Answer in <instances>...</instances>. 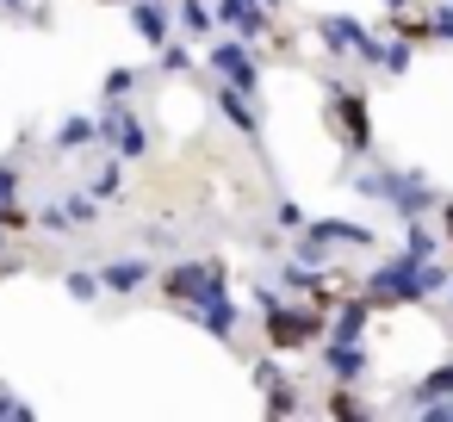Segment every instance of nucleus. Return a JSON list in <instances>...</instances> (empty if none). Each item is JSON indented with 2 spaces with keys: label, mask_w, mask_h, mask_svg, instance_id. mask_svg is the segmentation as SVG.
<instances>
[{
  "label": "nucleus",
  "mask_w": 453,
  "mask_h": 422,
  "mask_svg": "<svg viewBox=\"0 0 453 422\" xmlns=\"http://www.w3.org/2000/svg\"><path fill=\"white\" fill-rule=\"evenodd\" d=\"M447 286V273L434 267V261H422V255H397V261H385L372 280H366V298L372 304H416V298H428V292H441Z\"/></svg>",
  "instance_id": "obj_1"
},
{
  "label": "nucleus",
  "mask_w": 453,
  "mask_h": 422,
  "mask_svg": "<svg viewBox=\"0 0 453 422\" xmlns=\"http://www.w3.org/2000/svg\"><path fill=\"white\" fill-rule=\"evenodd\" d=\"M162 292H168L174 304L199 311L205 298H218V292H224V267H218V261H180V267H168V273H162Z\"/></svg>",
  "instance_id": "obj_2"
},
{
  "label": "nucleus",
  "mask_w": 453,
  "mask_h": 422,
  "mask_svg": "<svg viewBox=\"0 0 453 422\" xmlns=\"http://www.w3.org/2000/svg\"><path fill=\"white\" fill-rule=\"evenodd\" d=\"M372 230L366 224H348V218H317L304 224V242H298V261H323L329 249H366Z\"/></svg>",
  "instance_id": "obj_3"
},
{
  "label": "nucleus",
  "mask_w": 453,
  "mask_h": 422,
  "mask_svg": "<svg viewBox=\"0 0 453 422\" xmlns=\"http://www.w3.org/2000/svg\"><path fill=\"white\" fill-rule=\"evenodd\" d=\"M317 32H323V44H329V50H354V57H366V63H385V44H379L360 19H348V13H329Z\"/></svg>",
  "instance_id": "obj_4"
},
{
  "label": "nucleus",
  "mask_w": 453,
  "mask_h": 422,
  "mask_svg": "<svg viewBox=\"0 0 453 422\" xmlns=\"http://www.w3.org/2000/svg\"><path fill=\"white\" fill-rule=\"evenodd\" d=\"M317 335H323V317L317 311H286V304L267 311V341L273 348H311Z\"/></svg>",
  "instance_id": "obj_5"
},
{
  "label": "nucleus",
  "mask_w": 453,
  "mask_h": 422,
  "mask_svg": "<svg viewBox=\"0 0 453 422\" xmlns=\"http://www.w3.org/2000/svg\"><path fill=\"white\" fill-rule=\"evenodd\" d=\"M360 193L391 199L403 218H416V211H428V205H434V193H428V187H416V180H403V174H366V180H360Z\"/></svg>",
  "instance_id": "obj_6"
},
{
  "label": "nucleus",
  "mask_w": 453,
  "mask_h": 422,
  "mask_svg": "<svg viewBox=\"0 0 453 422\" xmlns=\"http://www.w3.org/2000/svg\"><path fill=\"white\" fill-rule=\"evenodd\" d=\"M211 69H218L230 88H242V94L261 88V69H255V57H249L242 44H211Z\"/></svg>",
  "instance_id": "obj_7"
},
{
  "label": "nucleus",
  "mask_w": 453,
  "mask_h": 422,
  "mask_svg": "<svg viewBox=\"0 0 453 422\" xmlns=\"http://www.w3.org/2000/svg\"><path fill=\"white\" fill-rule=\"evenodd\" d=\"M100 137L119 150V162H131V156H143V150H150V137H143V119H137V112H125V106H119L106 125H100Z\"/></svg>",
  "instance_id": "obj_8"
},
{
  "label": "nucleus",
  "mask_w": 453,
  "mask_h": 422,
  "mask_svg": "<svg viewBox=\"0 0 453 422\" xmlns=\"http://www.w3.org/2000/svg\"><path fill=\"white\" fill-rule=\"evenodd\" d=\"M218 19L236 26L242 38H267V7L261 0H218Z\"/></svg>",
  "instance_id": "obj_9"
},
{
  "label": "nucleus",
  "mask_w": 453,
  "mask_h": 422,
  "mask_svg": "<svg viewBox=\"0 0 453 422\" xmlns=\"http://www.w3.org/2000/svg\"><path fill=\"white\" fill-rule=\"evenodd\" d=\"M335 119H342V131H348V143L354 150H366L372 143V125H366V106L348 94V88H335Z\"/></svg>",
  "instance_id": "obj_10"
},
{
  "label": "nucleus",
  "mask_w": 453,
  "mask_h": 422,
  "mask_svg": "<svg viewBox=\"0 0 453 422\" xmlns=\"http://www.w3.org/2000/svg\"><path fill=\"white\" fill-rule=\"evenodd\" d=\"M131 26H137L143 44H156V50L168 44V13L156 7V0H131Z\"/></svg>",
  "instance_id": "obj_11"
},
{
  "label": "nucleus",
  "mask_w": 453,
  "mask_h": 422,
  "mask_svg": "<svg viewBox=\"0 0 453 422\" xmlns=\"http://www.w3.org/2000/svg\"><path fill=\"white\" fill-rule=\"evenodd\" d=\"M323 360H329V372H335L342 385H348V379H360V366H366V354H360V341H342V335H335V341L323 348Z\"/></svg>",
  "instance_id": "obj_12"
},
{
  "label": "nucleus",
  "mask_w": 453,
  "mask_h": 422,
  "mask_svg": "<svg viewBox=\"0 0 453 422\" xmlns=\"http://www.w3.org/2000/svg\"><path fill=\"white\" fill-rule=\"evenodd\" d=\"M218 106H224V119H230L242 137H261V125H255V112H249V94H242V88H218Z\"/></svg>",
  "instance_id": "obj_13"
},
{
  "label": "nucleus",
  "mask_w": 453,
  "mask_h": 422,
  "mask_svg": "<svg viewBox=\"0 0 453 422\" xmlns=\"http://www.w3.org/2000/svg\"><path fill=\"white\" fill-rule=\"evenodd\" d=\"M100 286L106 292H137V286H150V261H112L100 273Z\"/></svg>",
  "instance_id": "obj_14"
},
{
  "label": "nucleus",
  "mask_w": 453,
  "mask_h": 422,
  "mask_svg": "<svg viewBox=\"0 0 453 422\" xmlns=\"http://www.w3.org/2000/svg\"><path fill=\"white\" fill-rule=\"evenodd\" d=\"M193 317H199L211 335H230V329H236V298H230V292H218V298H205Z\"/></svg>",
  "instance_id": "obj_15"
},
{
  "label": "nucleus",
  "mask_w": 453,
  "mask_h": 422,
  "mask_svg": "<svg viewBox=\"0 0 453 422\" xmlns=\"http://www.w3.org/2000/svg\"><path fill=\"white\" fill-rule=\"evenodd\" d=\"M366 311H372V298H348V304H342V317H335V335H342V341H360Z\"/></svg>",
  "instance_id": "obj_16"
},
{
  "label": "nucleus",
  "mask_w": 453,
  "mask_h": 422,
  "mask_svg": "<svg viewBox=\"0 0 453 422\" xmlns=\"http://www.w3.org/2000/svg\"><path fill=\"white\" fill-rule=\"evenodd\" d=\"M88 143H100V125H94V119H69V125L57 131V150H88Z\"/></svg>",
  "instance_id": "obj_17"
},
{
  "label": "nucleus",
  "mask_w": 453,
  "mask_h": 422,
  "mask_svg": "<svg viewBox=\"0 0 453 422\" xmlns=\"http://www.w3.org/2000/svg\"><path fill=\"white\" fill-rule=\"evenodd\" d=\"M447 391H453V360H447V366H434V372L416 385V403H434V397H447Z\"/></svg>",
  "instance_id": "obj_18"
},
{
  "label": "nucleus",
  "mask_w": 453,
  "mask_h": 422,
  "mask_svg": "<svg viewBox=\"0 0 453 422\" xmlns=\"http://www.w3.org/2000/svg\"><path fill=\"white\" fill-rule=\"evenodd\" d=\"M63 218H69V224H94V218H100V199H94V193H69V199H63Z\"/></svg>",
  "instance_id": "obj_19"
},
{
  "label": "nucleus",
  "mask_w": 453,
  "mask_h": 422,
  "mask_svg": "<svg viewBox=\"0 0 453 422\" xmlns=\"http://www.w3.org/2000/svg\"><path fill=\"white\" fill-rule=\"evenodd\" d=\"M88 193H94L100 205H106V199H119V193H125V187H119V162H106V168L94 174V187H88Z\"/></svg>",
  "instance_id": "obj_20"
},
{
  "label": "nucleus",
  "mask_w": 453,
  "mask_h": 422,
  "mask_svg": "<svg viewBox=\"0 0 453 422\" xmlns=\"http://www.w3.org/2000/svg\"><path fill=\"white\" fill-rule=\"evenodd\" d=\"M13 193H19V162H0V218L13 211Z\"/></svg>",
  "instance_id": "obj_21"
},
{
  "label": "nucleus",
  "mask_w": 453,
  "mask_h": 422,
  "mask_svg": "<svg viewBox=\"0 0 453 422\" xmlns=\"http://www.w3.org/2000/svg\"><path fill=\"white\" fill-rule=\"evenodd\" d=\"M106 286H100V273H88V267H75L69 273V298H100Z\"/></svg>",
  "instance_id": "obj_22"
},
{
  "label": "nucleus",
  "mask_w": 453,
  "mask_h": 422,
  "mask_svg": "<svg viewBox=\"0 0 453 422\" xmlns=\"http://www.w3.org/2000/svg\"><path fill=\"white\" fill-rule=\"evenodd\" d=\"M180 26H187V32H199V38H205V32H211V13H205V7H199V0H180Z\"/></svg>",
  "instance_id": "obj_23"
},
{
  "label": "nucleus",
  "mask_w": 453,
  "mask_h": 422,
  "mask_svg": "<svg viewBox=\"0 0 453 422\" xmlns=\"http://www.w3.org/2000/svg\"><path fill=\"white\" fill-rule=\"evenodd\" d=\"M385 69H391V75H403V69H410V38L385 44Z\"/></svg>",
  "instance_id": "obj_24"
},
{
  "label": "nucleus",
  "mask_w": 453,
  "mask_h": 422,
  "mask_svg": "<svg viewBox=\"0 0 453 422\" xmlns=\"http://www.w3.org/2000/svg\"><path fill=\"white\" fill-rule=\"evenodd\" d=\"M162 69H168V75H180V69H193V57H187L180 44H162Z\"/></svg>",
  "instance_id": "obj_25"
},
{
  "label": "nucleus",
  "mask_w": 453,
  "mask_h": 422,
  "mask_svg": "<svg viewBox=\"0 0 453 422\" xmlns=\"http://www.w3.org/2000/svg\"><path fill=\"white\" fill-rule=\"evenodd\" d=\"M131 88H137V75H131V69H112V75H106V94H112V100H125Z\"/></svg>",
  "instance_id": "obj_26"
},
{
  "label": "nucleus",
  "mask_w": 453,
  "mask_h": 422,
  "mask_svg": "<svg viewBox=\"0 0 453 422\" xmlns=\"http://www.w3.org/2000/svg\"><path fill=\"white\" fill-rule=\"evenodd\" d=\"M403 255H422V261H434V236H428V230H410V242H403Z\"/></svg>",
  "instance_id": "obj_27"
},
{
  "label": "nucleus",
  "mask_w": 453,
  "mask_h": 422,
  "mask_svg": "<svg viewBox=\"0 0 453 422\" xmlns=\"http://www.w3.org/2000/svg\"><path fill=\"white\" fill-rule=\"evenodd\" d=\"M428 38H447V44H453V7H441V13L428 19Z\"/></svg>",
  "instance_id": "obj_28"
},
{
  "label": "nucleus",
  "mask_w": 453,
  "mask_h": 422,
  "mask_svg": "<svg viewBox=\"0 0 453 422\" xmlns=\"http://www.w3.org/2000/svg\"><path fill=\"white\" fill-rule=\"evenodd\" d=\"M428 416L434 422H453V403H428Z\"/></svg>",
  "instance_id": "obj_29"
},
{
  "label": "nucleus",
  "mask_w": 453,
  "mask_h": 422,
  "mask_svg": "<svg viewBox=\"0 0 453 422\" xmlns=\"http://www.w3.org/2000/svg\"><path fill=\"white\" fill-rule=\"evenodd\" d=\"M0 249H7V218H0Z\"/></svg>",
  "instance_id": "obj_30"
},
{
  "label": "nucleus",
  "mask_w": 453,
  "mask_h": 422,
  "mask_svg": "<svg viewBox=\"0 0 453 422\" xmlns=\"http://www.w3.org/2000/svg\"><path fill=\"white\" fill-rule=\"evenodd\" d=\"M385 7H391V13H397V7H403V0H385Z\"/></svg>",
  "instance_id": "obj_31"
},
{
  "label": "nucleus",
  "mask_w": 453,
  "mask_h": 422,
  "mask_svg": "<svg viewBox=\"0 0 453 422\" xmlns=\"http://www.w3.org/2000/svg\"><path fill=\"white\" fill-rule=\"evenodd\" d=\"M447 230H453V205H447Z\"/></svg>",
  "instance_id": "obj_32"
},
{
  "label": "nucleus",
  "mask_w": 453,
  "mask_h": 422,
  "mask_svg": "<svg viewBox=\"0 0 453 422\" xmlns=\"http://www.w3.org/2000/svg\"><path fill=\"white\" fill-rule=\"evenodd\" d=\"M0 7H19V0H0Z\"/></svg>",
  "instance_id": "obj_33"
},
{
  "label": "nucleus",
  "mask_w": 453,
  "mask_h": 422,
  "mask_svg": "<svg viewBox=\"0 0 453 422\" xmlns=\"http://www.w3.org/2000/svg\"><path fill=\"white\" fill-rule=\"evenodd\" d=\"M261 7H280V0H261Z\"/></svg>",
  "instance_id": "obj_34"
},
{
  "label": "nucleus",
  "mask_w": 453,
  "mask_h": 422,
  "mask_svg": "<svg viewBox=\"0 0 453 422\" xmlns=\"http://www.w3.org/2000/svg\"><path fill=\"white\" fill-rule=\"evenodd\" d=\"M447 292H453V280H447Z\"/></svg>",
  "instance_id": "obj_35"
}]
</instances>
